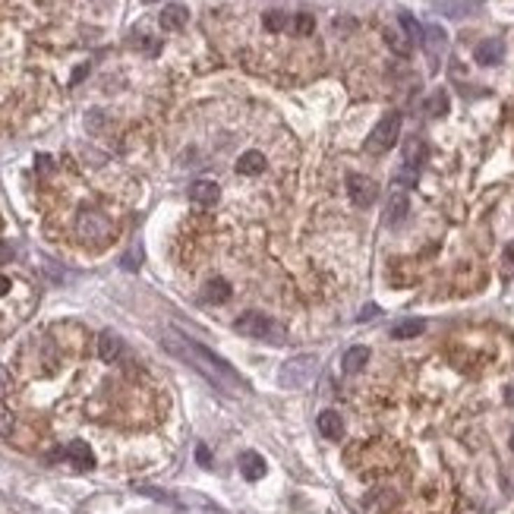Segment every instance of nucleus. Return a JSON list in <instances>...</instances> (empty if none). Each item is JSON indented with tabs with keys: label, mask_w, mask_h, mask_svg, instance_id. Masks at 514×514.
Segmentation results:
<instances>
[{
	"label": "nucleus",
	"mask_w": 514,
	"mask_h": 514,
	"mask_svg": "<svg viewBox=\"0 0 514 514\" xmlns=\"http://www.w3.org/2000/svg\"><path fill=\"white\" fill-rule=\"evenodd\" d=\"M165 347L171 350V354H177L183 363H190L196 373H202L205 379H209L215 388H221V391H228V394H243V391H246V382L237 375V369L230 366L228 360H221L218 354H211L209 347H202V344L193 341V338L180 335L177 328L165 331Z\"/></svg>",
	"instance_id": "nucleus-1"
},
{
	"label": "nucleus",
	"mask_w": 514,
	"mask_h": 514,
	"mask_svg": "<svg viewBox=\"0 0 514 514\" xmlns=\"http://www.w3.org/2000/svg\"><path fill=\"white\" fill-rule=\"evenodd\" d=\"M234 331L237 335H243V338L268 341V344H275V347H281V344L287 341V331L281 328L272 316H265V312H243V316H237Z\"/></svg>",
	"instance_id": "nucleus-2"
},
{
	"label": "nucleus",
	"mask_w": 514,
	"mask_h": 514,
	"mask_svg": "<svg viewBox=\"0 0 514 514\" xmlns=\"http://www.w3.org/2000/svg\"><path fill=\"white\" fill-rule=\"evenodd\" d=\"M319 373V356L316 354H297L281 366V388H306Z\"/></svg>",
	"instance_id": "nucleus-3"
},
{
	"label": "nucleus",
	"mask_w": 514,
	"mask_h": 514,
	"mask_svg": "<svg viewBox=\"0 0 514 514\" xmlns=\"http://www.w3.org/2000/svg\"><path fill=\"white\" fill-rule=\"evenodd\" d=\"M398 136H401V114L398 111H388V114L373 127V133L366 136V146L363 148H366L369 155H385L388 148H394Z\"/></svg>",
	"instance_id": "nucleus-4"
},
{
	"label": "nucleus",
	"mask_w": 514,
	"mask_h": 514,
	"mask_svg": "<svg viewBox=\"0 0 514 514\" xmlns=\"http://www.w3.org/2000/svg\"><path fill=\"white\" fill-rule=\"evenodd\" d=\"M114 228H111V218L98 209H83L76 218V237L83 243H108Z\"/></svg>",
	"instance_id": "nucleus-5"
},
{
	"label": "nucleus",
	"mask_w": 514,
	"mask_h": 514,
	"mask_svg": "<svg viewBox=\"0 0 514 514\" xmlns=\"http://www.w3.org/2000/svg\"><path fill=\"white\" fill-rule=\"evenodd\" d=\"M347 193H350V202H354L356 209H369V205L379 199V183H375L373 177H363V174H350Z\"/></svg>",
	"instance_id": "nucleus-6"
},
{
	"label": "nucleus",
	"mask_w": 514,
	"mask_h": 514,
	"mask_svg": "<svg viewBox=\"0 0 514 514\" xmlns=\"http://www.w3.org/2000/svg\"><path fill=\"white\" fill-rule=\"evenodd\" d=\"M436 10L448 20H467V16H476L482 10L480 0H438Z\"/></svg>",
	"instance_id": "nucleus-7"
},
{
	"label": "nucleus",
	"mask_w": 514,
	"mask_h": 514,
	"mask_svg": "<svg viewBox=\"0 0 514 514\" xmlns=\"http://www.w3.org/2000/svg\"><path fill=\"white\" fill-rule=\"evenodd\" d=\"M501 57H505V41H501V39L480 41V45H476V51H473V60L480 67H495Z\"/></svg>",
	"instance_id": "nucleus-8"
},
{
	"label": "nucleus",
	"mask_w": 514,
	"mask_h": 514,
	"mask_svg": "<svg viewBox=\"0 0 514 514\" xmlns=\"http://www.w3.org/2000/svg\"><path fill=\"white\" fill-rule=\"evenodd\" d=\"M190 199L196 205H205V209H211V205L221 199V190H218L215 180H196V183L190 186Z\"/></svg>",
	"instance_id": "nucleus-9"
},
{
	"label": "nucleus",
	"mask_w": 514,
	"mask_h": 514,
	"mask_svg": "<svg viewBox=\"0 0 514 514\" xmlns=\"http://www.w3.org/2000/svg\"><path fill=\"white\" fill-rule=\"evenodd\" d=\"M445 32L438 26H426V32H423V48H426V54H429V60H432V70L438 67V57H442V51H445Z\"/></svg>",
	"instance_id": "nucleus-10"
},
{
	"label": "nucleus",
	"mask_w": 514,
	"mask_h": 514,
	"mask_svg": "<svg viewBox=\"0 0 514 514\" xmlns=\"http://www.w3.org/2000/svg\"><path fill=\"white\" fill-rule=\"evenodd\" d=\"M120 354H123V338L117 331H102L98 335V356L104 363H114Z\"/></svg>",
	"instance_id": "nucleus-11"
},
{
	"label": "nucleus",
	"mask_w": 514,
	"mask_h": 514,
	"mask_svg": "<svg viewBox=\"0 0 514 514\" xmlns=\"http://www.w3.org/2000/svg\"><path fill=\"white\" fill-rule=\"evenodd\" d=\"M64 454H67V461H70L76 470H92V467H95V454H92V448L85 442H70Z\"/></svg>",
	"instance_id": "nucleus-12"
},
{
	"label": "nucleus",
	"mask_w": 514,
	"mask_h": 514,
	"mask_svg": "<svg viewBox=\"0 0 514 514\" xmlns=\"http://www.w3.org/2000/svg\"><path fill=\"white\" fill-rule=\"evenodd\" d=\"M407 209H410V199H407L404 190H394L388 196V205H385V221L388 224H401L407 218Z\"/></svg>",
	"instance_id": "nucleus-13"
},
{
	"label": "nucleus",
	"mask_w": 514,
	"mask_h": 514,
	"mask_svg": "<svg viewBox=\"0 0 514 514\" xmlns=\"http://www.w3.org/2000/svg\"><path fill=\"white\" fill-rule=\"evenodd\" d=\"M265 470H268V464L262 461V454H256V451H243V454H240V473H243V480L256 482V480H262V476H265Z\"/></svg>",
	"instance_id": "nucleus-14"
},
{
	"label": "nucleus",
	"mask_w": 514,
	"mask_h": 514,
	"mask_svg": "<svg viewBox=\"0 0 514 514\" xmlns=\"http://www.w3.org/2000/svg\"><path fill=\"white\" fill-rule=\"evenodd\" d=\"M186 20H190V13H186L183 4H171V7L161 10V29L165 32H180L186 26Z\"/></svg>",
	"instance_id": "nucleus-15"
},
{
	"label": "nucleus",
	"mask_w": 514,
	"mask_h": 514,
	"mask_svg": "<svg viewBox=\"0 0 514 514\" xmlns=\"http://www.w3.org/2000/svg\"><path fill=\"white\" fill-rule=\"evenodd\" d=\"M426 158H429V148H426L423 139H407L404 142V167L419 171V167L426 165Z\"/></svg>",
	"instance_id": "nucleus-16"
},
{
	"label": "nucleus",
	"mask_w": 514,
	"mask_h": 514,
	"mask_svg": "<svg viewBox=\"0 0 514 514\" xmlns=\"http://www.w3.org/2000/svg\"><path fill=\"white\" fill-rule=\"evenodd\" d=\"M366 363H369V347H363V344L347 347V350H344V356H341V369H344V373H360Z\"/></svg>",
	"instance_id": "nucleus-17"
},
{
	"label": "nucleus",
	"mask_w": 514,
	"mask_h": 514,
	"mask_svg": "<svg viewBox=\"0 0 514 514\" xmlns=\"http://www.w3.org/2000/svg\"><path fill=\"white\" fill-rule=\"evenodd\" d=\"M319 432H322L325 438H331V442H338V438L344 436V419L338 417L335 410H322L319 413Z\"/></svg>",
	"instance_id": "nucleus-18"
},
{
	"label": "nucleus",
	"mask_w": 514,
	"mask_h": 514,
	"mask_svg": "<svg viewBox=\"0 0 514 514\" xmlns=\"http://www.w3.org/2000/svg\"><path fill=\"white\" fill-rule=\"evenodd\" d=\"M237 171L246 174V177L262 174V171H265V155H262V152H243L240 158H237Z\"/></svg>",
	"instance_id": "nucleus-19"
},
{
	"label": "nucleus",
	"mask_w": 514,
	"mask_h": 514,
	"mask_svg": "<svg viewBox=\"0 0 514 514\" xmlns=\"http://www.w3.org/2000/svg\"><path fill=\"white\" fill-rule=\"evenodd\" d=\"M202 297H205V303H224V300H230V284L224 278H211L202 287Z\"/></svg>",
	"instance_id": "nucleus-20"
},
{
	"label": "nucleus",
	"mask_w": 514,
	"mask_h": 514,
	"mask_svg": "<svg viewBox=\"0 0 514 514\" xmlns=\"http://www.w3.org/2000/svg\"><path fill=\"white\" fill-rule=\"evenodd\" d=\"M426 331V322L423 319H404V322H398L391 328V338L394 341H407V338H417Z\"/></svg>",
	"instance_id": "nucleus-21"
},
{
	"label": "nucleus",
	"mask_w": 514,
	"mask_h": 514,
	"mask_svg": "<svg viewBox=\"0 0 514 514\" xmlns=\"http://www.w3.org/2000/svg\"><path fill=\"white\" fill-rule=\"evenodd\" d=\"M398 22H401V29H404V35H407V41H410V45H423V32H426V29L419 26V22L413 20L410 13H401Z\"/></svg>",
	"instance_id": "nucleus-22"
},
{
	"label": "nucleus",
	"mask_w": 514,
	"mask_h": 514,
	"mask_svg": "<svg viewBox=\"0 0 514 514\" xmlns=\"http://www.w3.org/2000/svg\"><path fill=\"white\" fill-rule=\"evenodd\" d=\"M426 111H429V117H445L448 114V95H445L442 89L432 92L429 102H426Z\"/></svg>",
	"instance_id": "nucleus-23"
},
{
	"label": "nucleus",
	"mask_w": 514,
	"mask_h": 514,
	"mask_svg": "<svg viewBox=\"0 0 514 514\" xmlns=\"http://www.w3.org/2000/svg\"><path fill=\"white\" fill-rule=\"evenodd\" d=\"M417 180H419V171L404 167V165H401V171L394 174V186H398V190H410V186H417Z\"/></svg>",
	"instance_id": "nucleus-24"
},
{
	"label": "nucleus",
	"mask_w": 514,
	"mask_h": 514,
	"mask_svg": "<svg viewBox=\"0 0 514 514\" xmlns=\"http://www.w3.org/2000/svg\"><path fill=\"white\" fill-rule=\"evenodd\" d=\"M262 22H265L268 32H281V29H284L291 20H287V13H281V10H272V13H265V20H262Z\"/></svg>",
	"instance_id": "nucleus-25"
},
{
	"label": "nucleus",
	"mask_w": 514,
	"mask_h": 514,
	"mask_svg": "<svg viewBox=\"0 0 514 514\" xmlns=\"http://www.w3.org/2000/svg\"><path fill=\"white\" fill-rule=\"evenodd\" d=\"M13 423H16L13 410H10V407H4V404H0V436H10V429H13Z\"/></svg>",
	"instance_id": "nucleus-26"
},
{
	"label": "nucleus",
	"mask_w": 514,
	"mask_h": 514,
	"mask_svg": "<svg viewBox=\"0 0 514 514\" xmlns=\"http://www.w3.org/2000/svg\"><path fill=\"white\" fill-rule=\"evenodd\" d=\"M312 26H316V22H312V16H306V13L293 20V32H297V35H310Z\"/></svg>",
	"instance_id": "nucleus-27"
},
{
	"label": "nucleus",
	"mask_w": 514,
	"mask_h": 514,
	"mask_svg": "<svg viewBox=\"0 0 514 514\" xmlns=\"http://www.w3.org/2000/svg\"><path fill=\"white\" fill-rule=\"evenodd\" d=\"M139 259H142L139 246H133V249H130V253H127V256H123V259H120V265L127 268V272H136V265H139Z\"/></svg>",
	"instance_id": "nucleus-28"
},
{
	"label": "nucleus",
	"mask_w": 514,
	"mask_h": 514,
	"mask_svg": "<svg viewBox=\"0 0 514 514\" xmlns=\"http://www.w3.org/2000/svg\"><path fill=\"white\" fill-rule=\"evenodd\" d=\"M388 45H391L398 54H404V57L410 54V41H407V39H398L394 32H388Z\"/></svg>",
	"instance_id": "nucleus-29"
},
{
	"label": "nucleus",
	"mask_w": 514,
	"mask_h": 514,
	"mask_svg": "<svg viewBox=\"0 0 514 514\" xmlns=\"http://www.w3.org/2000/svg\"><path fill=\"white\" fill-rule=\"evenodd\" d=\"M501 268H505V275H514V243H508L501 253Z\"/></svg>",
	"instance_id": "nucleus-30"
},
{
	"label": "nucleus",
	"mask_w": 514,
	"mask_h": 514,
	"mask_svg": "<svg viewBox=\"0 0 514 514\" xmlns=\"http://www.w3.org/2000/svg\"><path fill=\"white\" fill-rule=\"evenodd\" d=\"M13 246H10L7 240H0V265H7V262H13Z\"/></svg>",
	"instance_id": "nucleus-31"
},
{
	"label": "nucleus",
	"mask_w": 514,
	"mask_h": 514,
	"mask_svg": "<svg viewBox=\"0 0 514 514\" xmlns=\"http://www.w3.org/2000/svg\"><path fill=\"white\" fill-rule=\"evenodd\" d=\"M369 316H379V306H375V303L363 306V310H360V316H356V322H369Z\"/></svg>",
	"instance_id": "nucleus-32"
},
{
	"label": "nucleus",
	"mask_w": 514,
	"mask_h": 514,
	"mask_svg": "<svg viewBox=\"0 0 514 514\" xmlns=\"http://www.w3.org/2000/svg\"><path fill=\"white\" fill-rule=\"evenodd\" d=\"M196 461L202 464V467H211V454H209V448H205V445H199V448H196Z\"/></svg>",
	"instance_id": "nucleus-33"
},
{
	"label": "nucleus",
	"mask_w": 514,
	"mask_h": 514,
	"mask_svg": "<svg viewBox=\"0 0 514 514\" xmlns=\"http://www.w3.org/2000/svg\"><path fill=\"white\" fill-rule=\"evenodd\" d=\"M10 391V373L4 366H0V398H4V394Z\"/></svg>",
	"instance_id": "nucleus-34"
},
{
	"label": "nucleus",
	"mask_w": 514,
	"mask_h": 514,
	"mask_svg": "<svg viewBox=\"0 0 514 514\" xmlns=\"http://www.w3.org/2000/svg\"><path fill=\"white\" fill-rule=\"evenodd\" d=\"M4 293H10V278H4V275H0V297H4Z\"/></svg>",
	"instance_id": "nucleus-35"
},
{
	"label": "nucleus",
	"mask_w": 514,
	"mask_h": 514,
	"mask_svg": "<svg viewBox=\"0 0 514 514\" xmlns=\"http://www.w3.org/2000/svg\"><path fill=\"white\" fill-rule=\"evenodd\" d=\"M505 401H508V404H514V385L505 391Z\"/></svg>",
	"instance_id": "nucleus-36"
},
{
	"label": "nucleus",
	"mask_w": 514,
	"mask_h": 514,
	"mask_svg": "<svg viewBox=\"0 0 514 514\" xmlns=\"http://www.w3.org/2000/svg\"><path fill=\"white\" fill-rule=\"evenodd\" d=\"M511 451H514V436H511Z\"/></svg>",
	"instance_id": "nucleus-37"
},
{
	"label": "nucleus",
	"mask_w": 514,
	"mask_h": 514,
	"mask_svg": "<svg viewBox=\"0 0 514 514\" xmlns=\"http://www.w3.org/2000/svg\"><path fill=\"white\" fill-rule=\"evenodd\" d=\"M146 4H152V0H146Z\"/></svg>",
	"instance_id": "nucleus-38"
}]
</instances>
